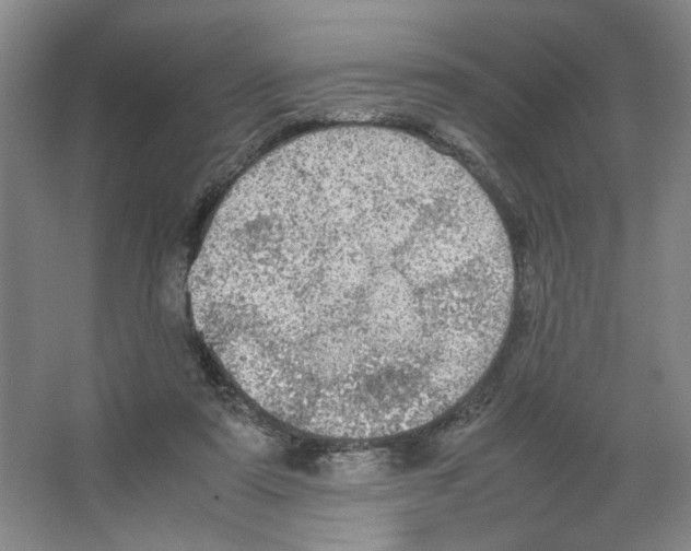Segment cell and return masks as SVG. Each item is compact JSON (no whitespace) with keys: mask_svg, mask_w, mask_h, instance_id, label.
Returning <instances> with one entry per match:
<instances>
[{"mask_svg":"<svg viewBox=\"0 0 691 551\" xmlns=\"http://www.w3.org/2000/svg\"><path fill=\"white\" fill-rule=\"evenodd\" d=\"M515 270L489 197L410 134L337 127L232 188L192 265L196 324L270 414L368 438L464 398L510 325Z\"/></svg>","mask_w":691,"mask_h":551,"instance_id":"cell-1","label":"cell"}]
</instances>
